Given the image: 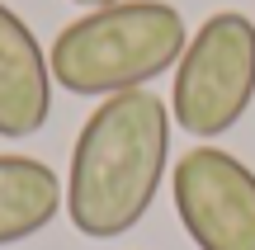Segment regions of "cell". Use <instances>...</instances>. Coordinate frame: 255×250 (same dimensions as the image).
Listing matches in <instances>:
<instances>
[{"label": "cell", "instance_id": "1", "mask_svg": "<svg viewBox=\"0 0 255 250\" xmlns=\"http://www.w3.org/2000/svg\"><path fill=\"white\" fill-rule=\"evenodd\" d=\"M170 123L151 90L109 94L81 123L66 170V217L81 236L114 241L146 217L170 161Z\"/></svg>", "mask_w": 255, "mask_h": 250}, {"label": "cell", "instance_id": "2", "mask_svg": "<svg viewBox=\"0 0 255 250\" xmlns=\"http://www.w3.org/2000/svg\"><path fill=\"white\" fill-rule=\"evenodd\" d=\"M184 14L165 0H119L85 9L81 19L52 38V85L66 94H123L146 90V81L165 76L184 57Z\"/></svg>", "mask_w": 255, "mask_h": 250}, {"label": "cell", "instance_id": "3", "mask_svg": "<svg viewBox=\"0 0 255 250\" xmlns=\"http://www.w3.org/2000/svg\"><path fill=\"white\" fill-rule=\"evenodd\" d=\"M255 99V24L237 9H218L184 43L170 85V118L189 137L208 142L232 132Z\"/></svg>", "mask_w": 255, "mask_h": 250}, {"label": "cell", "instance_id": "4", "mask_svg": "<svg viewBox=\"0 0 255 250\" xmlns=\"http://www.w3.org/2000/svg\"><path fill=\"white\" fill-rule=\"evenodd\" d=\"M180 227L199 250H255V170L222 147H194L170 170Z\"/></svg>", "mask_w": 255, "mask_h": 250}, {"label": "cell", "instance_id": "5", "mask_svg": "<svg viewBox=\"0 0 255 250\" xmlns=\"http://www.w3.org/2000/svg\"><path fill=\"white\" fill-rule=\"evenodd\" d=\"M52 113V66L33 28L0 0V137H33Z\"/></svg>", "mask_w": 255, "mask_h": 250}, {"label": "cell", "instance_id": "6", "mask_svg": "<svg viewBox=\"0 0 255 250\" xmlns=\"http://www.w3.org/2000/svg\"><path fill=\"white\" fill-rule=\"evenodd\" d=\"M66 208V189L38 156H0V246H19L52 227Z\"/></svg>", "mask_w": 255, "mask_h": 250}, {"label": "cell", "instance_id": "7", "mask_svg": "<svg viewBox=\"0 0 255 250\" xmlns=\"http://www.w3.org/2000/svg\"><path fill=\"white\" fill-rule=\"evenodd\" d=\"M76 5H85V9H100V5H119V0H76Z\"/></svg>", "mask_w": 255, "mask_h": 250}]
</instances>
